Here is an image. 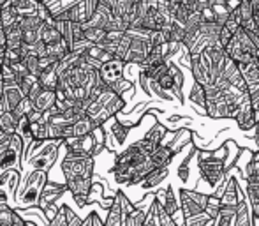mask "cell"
I'll list each match as a JSON object with an SVG mask.
<instances>
[{"mask_svg":"<svg viewBox=\"0 0 259 226\" xmlns=\"http://www.w3.org/2000/svg\"><path fill=\"white\" fill-rule=\"evenodd\" d=\"M65 191H67V185H65V184H58V182H53V180H50V178H48V180H46V184H45V187H42L41 195H39V203H37V205L41 207V209L46 210L48 207H52Z\"/></svg>","mask_w":259,"mask_h":226,"instance_id":"cell-6","label":"cell"},{"mask_svg":"<svg viewBox=\"0 0 259 226\" xmlns=\"http://www.w3.org/2000/svg\"><path fill=\"white\" fill-rule=\"evenodd\" d=\"M85 30V39L90 43V45H99L101 41L106 39V30L104 28H96V27H90V28H83Z\"/></svg>","mask_w":259,"mask_h":226,"instance_id":"cell-35","label":"cell"},{"mask_svg":"<svg viewBox=\"0 0 259 226\" xmlns=\"http://www.w3.org/2000/svg\"><path fill=\"white\" fill-rule=\"evenodd\" d=\"M32 108H34V106H32V103L27 99V97H25V99L21 101V103L18 104V106L14 108V110L11 111V113H13V117H14V119H16V120H20L21 117H25V115H27V113L30 111Z\"/></svg>","mask_w":259,"mask_h":226,"instance_id":"cell-41","label":"cell"},{"mask_svg":"<svg viewBox=\"0 0 259 226\" xmlns=\"http://www.w3.org/2000/svg\"><path fill=\"white\" fill-rule=\"evenodd\" d=\"M78 2H81V0H46L45 6L48 7V11L53 16V14H58V13H62V11L69 9V7L76 6Z\"/></svg>","mask_w":259,"mask_h":226,"instance_id":"cell-31","label":"cell"},{"mask_svg":"<svg viewBox=\"0 0 259 226\" xmlns=\"http://www.w3.org/2000/svg\"><path fill=\"white\" fill-rule=\"evenodd\" d=\"M50 226H67L65 223V212H64V207H62L60 210H58V214L52 219V224Z\"/></svg>","mask_w":259,"mask_h":226,"instance_id":"cell-46","label":"cell"},{"mask_svg":"<svg viewBox=\"0 0 259 226\" xmlns=\"http://www.w3.org/2000/svg\"><path fill=\"white\" fill-rule=\"evenodd\" d=\"M175 154L171 152V148L167 145H159L150 156H148V161L154 168H164V166H169L173 161Z\"/></svg>","mask_w":259,"mask_h":226,"instance_id":"cell-15","label":"cell"},{"mask_svg":"<svg viewBox=\"0 0 259 226\" xmlns=\"http://www.w3.org/2000/svg\"><path fill=\"white\" fill-rule=\"evenodd\" d=\"M191 140H192L191 129H189V127H180V129L175 131L173 138H171V141L167 143V147H169L171 152L177 156L178 152L182 150V148L189 147V145H191Z\"/></svg>","mask_w":259,"mask_h":226,"instance_id":"cell-16","label":"cell"},{"mask_svg":"<svg viewBox=\"0 0 259 226\" xmlns=\"http://www.w3.org/2000/svg\"><path fill=\"white\" fill-rule=\"evenodd\" d=\"M94 166H96V158H64L60 161V171L65 178L64 184L67 185V191L72 193V196L89 195V189L92 185Z\"/></svg>","mask_w":259,"mask_h":226,"instance_id":"cell-1","label":"cell"},{"mask_svg":"<svg viewBox=\"0 0 259 226\" xmlns=\"http://www.w3.org/2000/svg\"><path fill=\"white\" fill-rule=\"evenodd\" d=\"M133 87H134L133 82H129V80H125V78H120V80H116L115 83H111L109 89H111L116 96H122V94H125L129 89H133Z\"/></svg>","mask_w":259,"mask_h":226,"instance_id":"cell-40","label":"cell"},{"mask_svg":"<svg viewBox=\"0 0 259 226\" xmlns=\"http://www.w3.org/2000/svg\"><path fill=\"white\" fill-rule=\"evenodd\" d=\"M104 226H123V214L120 210V205L116 198H113V203L108 209V217L104 221Z\"/></svg>","mask_w":259,"mask_h":226,"instance_id":"cell-27","label":"cell"},{"mask_svg":"<svg viewBox=\"0 0 259 226\" xmlns=\"http://www.w3.org/2000/svg\"><path fill=\"white\" fill-rule=\"evenodd\" d=\"M39 41L45 43L46 46L57 45V43L62 41L60 34H58V30L55 28V25H53V20L50 21V23H42L41 25V28H39Z\"/></svg>","mask_w":259,"mask_h":226,"instance_id":"cell-23","label":"cell"},{"mask_svg":"<svg viewBox=\"0 0 259 226\" xmlns=\"http://www.w3.org/2000/svg\"><path fill=\"white\" fill-rule=\"evenodd\" d=\"M238 129H242L243 133H256L257 124H256V111L250 106V101H245L243 104H240V113L235 119Z\"/></svg>","mask_w":259,"mask_h":226,"instance_id":"cell-7","label":"cell"},{"mask_svg":"<svg viewBox=\"0 0 259 226\" xmlns=\"http://www.w3.org/2000/svg\"><path fill=\"white\" fill-rule=\"evenodd\" d=\"M21 32H23V45L34 46L39 41V28H28V30H21Z\"/></svg>","mask_w":259,"mask_h":226,"instance_id":"cell-43","label":"cell"},{"mask_svg":"<svg viewBox=\"0 0 259 226\" xmlns=\"http://www.w3.org/2000/svg\"><path fill=\"white\" fill-rule=\"evenodd\" d=\"M235 210H236V207H222L221 205L217 217L211 221V226H233Z\"/></svg>","mask_w":259,"mask_h":226,"instance_id":"cell-26","label":"cell"},{"mask_svg":"<svg viewBox=\"0 0 259 226\" xmlns=\"http://www.w3.org/2000/svg\"><path fill=\"white\" fill-rule=\"evenodd\" d=\"M169 67V65H167ZM155 83L160 87L162 90H166V92H169L171 94V90H173V85H175V82H173V76L169 74V71L167 72H164L162 76H160L159 80H155Z\"/></svg>","mask_w":259,"mask_h":226,"instance_id":"cell-42","label":"cell"},{"mask_svg":"<svg viewBox=\"0 0 259 226\" xmlns=\"http://www.w3.org/2000/svg\"><path fill=\"white\" fill-rule=\"evenodd\" d=\"M123 65H125V62L118 60V58H111L109 62L101 65V69L97 71L99 72V78L109 87L111 83H115L116 80L123 78Z\"/></svg>","mask_w":259,"mask_h":226,"instance_id":"cell-9","label":"cell"},{"mask_svg":"<svg viewBox=\"0 0 259 226\" xmlns=\"http://www.w3.org/2000/svg\"><path fill=\"white\" fill-rule=\"evenodd\" d=\"M129 46H131V35L125 32V34L122 35V39L118 41V45H116L115 55H113V57L123 62V58H125V55H127V50H129Z\"/></svg>","mask_w":259,"mask_h":226,"instance_id":"cell-37","label":"cell"},{"mask_svg":"<svg viewBox=\"0 0 259 226\" xmlns=\"http://www.w3.org/2000/svg\"><path fill=\"white\" fill-rule=\"evenodd\" d=\"M145 217H147V210L141 207H134V210L123 219V226H145Z\"/></svg>","mask_w":259,"mask_h":226,"instance_id":"cell-32","label":"cell"},{"mask_svg":"<svg viewBox=\"0 0 259 226\" xmlns=\"http://www.w3.org/2000/svg\"><path fill=\"white\" fill-rule=\"evenodd\" d=\"M256 124H259V111H256Z\"/></svg>","mask_w":259,"mask_h":226,"instance_id":"cell-52","label":"cell"},{"mask_svg":"<svg viewBox=\"0 0 259 226\" xmlns=\"http://www.w3.org/2000/svg\"><path fill=\"white\" fill-rule=\"evenodd\" d=\"M11 226H28V223L20 216V214L14 212L13 214V223H11Z\"/></svg>","mask_w":259,"mask_h":226,"instance_id":"cell-48","label":"cell"},{"mask_svg":"<svg viewBox=\"0 0 259 226\" xmlns=\"http://www.w3.org/2000/svg\"><path fill=\"white\" fill-rule=\"evenodd\" d=\"M94 129H96L94 122L87 115H83L81 119H78L72 124V136H87V134H90Z\"/></svg>","mask_w":259,"mask_h":226,"instance_id":"cell-28","label":"cell"},{"mask_svg":"<svg viewBox=\"0 0 259 226\" xmlns=\"http://www.w3.org/2000/svg\"><path fill=\"white\" fill-rule=\"evenodd\" d=\"M46 180H48V171L34 170L32 173H28L25 184L20 187V193H21L20 202H21V205H37V203H39V195H41Z\"/></svg>","mask_w":259,"mask_h":226,"instance_id":"cell-3","label":"cell"},{"mask_svg":"<svg viewBox=\"0 0 259 226\" xmlns=\"http://www.w3.org/2000/svg\"><path fill=\"white\" fill-rule=\"evenodd\" d=\"M113 14H111V9H109L108 6H104V4H101L99 0V6H97L96 13L92 14V18H90L87 23H83V28H90V27H96V28H108L109 21H111Z\"/></svg>","mask_w":259,"mask_h":226,"instance_id":"cell-12","label":"cell"},{"mask_svg":"<svg viewBox=\"0 0 259 226\" xmlns=\"http://www.w3.org/2000/svg\"><path fill=\"white\" fill-rule=\"evenodd\" d=\"M94 136V158L101 156V152L104 150V127H96L92 131Z\"/></svg>","mask_w":259,"mask_h":226,"instance_id":"cell-36","label":"cell"},{"mask_svg":"<svg viewBox=\"0 0 259 226\" xmlns=\"http://www.w3.org/2000/svg\"><path fill=\"white\" fill-rule=\"evenodd\" d=\"M233 226H252V214H250L249 203H247L245 198L240 200L238 205H236Z\"/></svg>","mask_w":259,"mask_h":226,"instance_id":"cell-21","label":"cell"},{"mask_svg":"<svg viewBox=\"0 0 259 226\" xmlns=\"http://www.w3.org/2000/svg\"><path fill=\"white\" fill-rule=\"evenodd\" d=\"M189 58H191V65H189V69H191L194 82L199 83V85H203V87L210 85L211 80H210V74H208L205 64H203V60H201V55H191V53H189Z\"/></svg>","mask_w":259,"mask_h":226,"instance_id":"cell-13","label":"cell"},{"mask_svg":"<svg viewBox=\"0 0 259 226\" xmlns=\"http://www.w3.org/2000/svg\"><path fill=\"white\" fill-rule=\"evenodd\" d=\"M167 175H169V166H164V168H154L150 173L147 175V177L143 178V180H141V185H143V189H154L166 180Z\"/></svg>","mask_w":259,"mask_h":226,"instance_id":"cell-22","label":"cell"},{"mask_svg":"<svg viewBox=\"0 0 259 226\" xmlns=\"http://www.w3.org/2000/svg\"><path fill=\"white\" fill-rule=\"evenodd\" d=\"M55 101H57V94H55V90L42 89L41 92H39V96L32 101V106H34L35 110H39L41 113H46L55 106Z\"/></svg>","mask_w":259,"mask_h":226,"instance_id":"cell-20","label":"cell"},{"mask_svg":"<svg viewBox=\"0 0 259 226\" xmlns=\"http://www.w3.org/2000/svg\"><path fill=\"white\" fill-rule=\"evenodd\" d=\"M0 45L6 46V34H4V28L0 27Z\"/></svg>","mask_w":259,"mask_h":226,"instance_id":"cell-49","label":"cell"},{"mask_svg":"<svg viewBox=\"0 0 259 226\" xmlns=\"http://www.w3.org/2000/svg\"><path fill=\"white\" fill-rule=\"evenodd\" d=\"M208 196L205 193H199L198 189H180V212L184 214V219L192 216H199L205 212Z\"/></svg>","mask_w":259,"mask_h":226,"instance_id":"cell-4","label":"cell"},{"mask_svg":"<svg viewBox=\"0 0 259 226\" xmlns=\"http://www.w3.org/2000/svg\"><path fill=\"white\" fill-rule=\"evenodd\" d=\"M4 53H6V46L0 45V64L4 62Z\"/></svg>","mask_w":259,"mask_h":226,"instance_id":"cell-51","label":"cell"},{"mask_svg":"<svg viewBox=\"0 0 259 226\" xmlns=\"http://www.w3.org/2000/svg\"><path fill=\"white\" fill-rule=\"evenodd\" d=\"M103 127H106L104 131H108V133L111 134V138L115 140L116 147H123V145H125L131 129L123 126L122 122H118V120H116V117H111V119H109Z\"/></svg>","mask_w":259,"mask_h":226,"instance_id":"cell-11","label":"cell"},{"mask_svg":"<svg viewBox=\"0 0 259 226\" xmlns=\"http://www.w3.org/2000/svg\"><path fill=\"white\" fill-rule=\"evenodd\" d=\"M211 221L213 219L203 212V214H199V216H192V217L184 219V226H210Z\"/></svg>","mask_w":259,"mask_h":226,"instance_id":"cell-39","label":"cell"},{"mask_svg":"<svg viewBox=\"0 0 259 226\" xmlns=\"http://www.w3.org/2000/svg\"><path fill=\"white\" fill-rule=\"evenodd\" d=\"M23 67L27 69V72L30 76H35L37 78L39 72H41V69H39V57L35 55V53H28V55L23 57Z\"/></svg>","mask_w":259,"mask_h":226,"instance_id":"cell-34","label":"cell"},{"mask_svg":"<svg viewBox=\"0 0 259 226\" xmlns=\"http://www.w3.org/2000/svg\"><path fill=\"white\" fill-rule=\"evenodd\" d=\"M231 37H233L231 32H229L226 27H222L221 28V34H219V45H221L222 48H226V45H228V43L231 41Z\"/></svg>","mask_w":259,"mask_h":226,"instance_id":"cell-45","label":"cell"},{"mask_svg":"<svg viewBox=\"0 0 259 226\" xmlns=\"http://www.w3.org/2000/svg\"><path fill=\"white\" fill-rule=\"evenodd\" d=\"M25 117H27L30 124H35V122H39V120H42V113L39 111V110H35V108H32V110L28 111Z\"/></svg>","mask_w":259,"mask_h":226,"instance_id":"cell-47","label":"cell"},{"mask_svg":"<svg viewBox=\"0 0 259 226\" xmlns=\"http://www.w3.org/2000/svg\"><path fill=\"white\" fill-rule=\"evenodd\" d=\"M238 13H240V18H242V23L250 20V18H252V4L247 2V0H242L238 6Z\"/></svg>","mask_w":259,"mask_h":226,"instance_id":"cell-44","label":"cell"},{"mask_svg":"<svg viewBox=\"0 0 259 226\" xmlns=\"http://www.w3.org/2000/svg\"><path fill=\"white\" fill-rule=\"evenodd\" d=\"M196 152V148H192L191 154L187 156V158L184 159V163H182L180 166H178V178H180L182 182H187L189 177H191V170H189V165H191L192 161V154Z\"/></svg>","mask_w":259,"mask_h":226,"instance_id":"cell-38","label":"cell"},{"mask_svg":"<svg viewBox=\"0 0 259 226\" xmlns=\"http://www.w3.org/2000/svg\"><path fill=\"white\" fill-rule=\"evenodd\" d=\"M4 34H6V48H9V50L21 48V45H23V32H21L18 21L4 28Z\"/></svg>","mask_w":259,"mask_h":226,"instance_id":"cell-19","label":"cell"},{"mask_svg":"<svg viewBox=\"0 0 259 226\" xmlns=\"http://www.w3.org/2000/svg\"><path fill=\"white\" fill-rule=\"evenodd\" d=\"M16 126H18V120L13 117L11 111H4L0 113V131L6 134H14L16 133Z\"/></svg>","mask_w":259,"mask_h":226,"instance_id":"cell-30","label":"cell"},{"mask_svg":"<svg viewBox=\"0 0 259 226\" xmlns=\"http://www.w3.org/2000/svg\"><path fill=\"white\" fill-rule=\"evenodd\" d=\"M34 2H37V4H45L46 0H34Z\"/></svg>","mask_w":259,"mask_h":226,"instance_id":"cell-53","label":"cell"},{"mask_svg":"<svg viewBox=\"0 0 259 226\" xmlns=\"http://www.w3.org/2000/svg\"><path fill=\"white\" fill-rule=\"evenodd\" d=\"M30 131H32V138L34 141H46L48 140V122L45 119L39 120L35 124H30Z\"/></svg>","mask_w":259,"mask_h":226,"instance_id":"cell-33","label":"cell"},{"mask_svg":"<svg viewBox=\"0 0 259 226\" xmlns=\"http://www.w3.org/2000/svg\"><path fill=\"white\" fill-rule=\"evenodd\" d=\"M11 6V9L18 14V18L25 16H37V7L39 4L34 0H9L7 2Z\"/></svg>","mask_w":259,"mask_h":226,"instance_id":"cell-18","label":"cell"},{"mask_svg":"<svg viewBox=\"0 0 259 226\" xmlns=\"http://www.w3.org/2000/svg\"><path fill=\"white\" fill-rule=\"evenodd\" d=\"M13 168H16L18 171L23 168L21 166V156L16 150H13L11 147H6L0 152V173Z\"/></svg>","mask_w":259,"mask_h":226,"instance_id":"cell-17","label":"cell"},{"mask_svg":"<svg viewBox=\"0 0 259 226\" xmlns=\"http://www.w3.org/2000/svg\"><path fill=\"white\" fill-rule=\"evenodd\" d=\"M240 69V74H242L245 85H256L259 83V69L256 67V64H236Z\"/></svg>","mask_w":259,"mask_h":226,"instance_id":"cell-25","label":"cell"},{"mask_svg":"<svg viewBox=\"0 0 259 226\" xmlns=\"http://www.w3.org/2000/svg\"><path fill=\"white\" fill-rule=\"evenodd\" d=\"M37 82L45 90H57L58 76H57V72H55V65L48 69H42L37 76Z\"/></svg>","mask_w":259,"mask_h":226,"instance_id":"cell-24","label":"cell"},{"mask_svg":"<svg viewBox=\"0 0 259 226\" xmlns=\"http://www.w3.org/2000/svg\"><path fill=\"white\" fill-rule=\"evenodd\" d=\"M2 99L6 103L7 111H13L21 101L25 99V96L21 94V90L18 89L16 83H4V94H2Z\"/></svg>","mask_w":259,"mask_h":226,"instance_id":"cell-14","label":"cell"},{"mask_svg":"<svg viewBox=\"0 0 259 226\" xmlns=\"http://www.w3.org/2000/svg\"><path fill=\"white\" fill-rule=\"evenodd\" d=\"M155 200L160 203V205H162V209L166 210L171 217H175L178 212H180V200L175 196V191H173V187H171V185H167L166 191L157 193Z\"/></svg>","mask_w":259,"mask_h":226,"instance_id":"cell-10","label":"cell"},{"mask_svg":"<svg viewBox=\"0 0 259 226\" xmlns=\"http://www.w3.org/2000/svg\"><path fill=\"white\" fill-rule=\"evenodd\" d=\"M224 185L226 187L222 191V195L219 196V202H221L222 207H236L240 200H242V193H240V185L235 175H229Z\"/></svg>","mask_w":259,"mask_h":226,"instance_id":"cell-8","label":"cell"},{"mask_svg":"<svg viewBox=\"0 0 259 226\" xmlns=\"http://www.w3.org/2000/svg\"><path fill=\"white\" fill-rule=\"evenodd\" d=\"M62 143L64 141L58 140H46V141H34L28 148V154L25 156L23 165L32 166V170L37 171H48L50 166L55 163L58 156V150L62 148Z\"/></svg>","mask_w":259,"mask_h":226,"instance_id":"cell-2","label":"cell"},{"mask_svg":"<svg viewBox=\"0 0 259 226\" xmlns=\"http://www.w3.org/2000/svg\"><path fill=\"white\" fill-rule=\"evenodd\" d=\"M152 50V45L148 39H141V37H131V46L127 50V55L123 58L125 64H136L141 65L145 62V58L148 57Z\"/></svg>","mask_w":259,"mask_h":226,"instance_id":"cell-5","label":"cell"},{"mask_svg":"<svg viewBox=\"0 0 259 226\" xmlns=\"http://www.w3.org/2000/svg\"><path fill=\"white\" fill-rule=\"evenodd\" d=\"M4 94V78H2V71H0V99H2Z\"/></svg>","mask_w":259,"mask_h":226,"instance_id":"cell-50","label":"cell"},{"mask_svg":"<svg viewBox=\"0 0 259 226\" xmlns=\"http://www.w3.org/2000/svg\"><path fill=\"white\" fill-rule=\"evenodd\" d=\"M189 101H191L194 106L203 108L205 110V103H206V94H205V87L199 85V83H192L191 92H189Z\"/></svg>","mask_w":259,"mask_h":226,"instance_id":"cell-29","label":"cell"}]
</instances>
